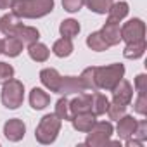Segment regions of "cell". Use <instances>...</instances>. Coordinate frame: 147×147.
Instances as JSON below:
<instances>
[{
	"label": "cell",
	"mask_w": 147,
	"mask_h": 147,
	"mask_svg": "<svg viewBox=\"0 0 147 147\" xmlns=\"http://www.w3.org/2000/svg\"><path fill=\"white\" fill-rule=\"evenodd\" d=\"M131 137L138 138L140 142H145V140H147V121H145V119L137 121V126H135V131H133Z\"/></svg>",
	"instance_id": "d6a6232c"
},
{
	"label": "cell",
	"mask_w": 147,
	"mask_h": 147,
	"mask_svg": "<svg viewBox=\"0 0 147 147\" xmlns=\"http://www.w3.org/2000/svg\"><path fill=\"white\" fill-rule=\"evenodd\" d=\"M12 12L23 19H36L54 11V0H14Z\"/></svg>",
	"instance_id": "6da1fadb"
},
{
	"label": "cell",
	"mask_w": 147,
	"mask_h": 147,
	"mask_svg": "<svg viewBox=\"0 0 147 147\" xmlns=\"http://www.w3.org/2000/svg\"><path fill=\"white\" fill-rule=\"evenodd\" d=\"M135 126H137V119H135L133 116H128V114L121 116V118L118 119V126H116L118 137L123 138V140L130 138V137L133 135V131H135Z\"/></svg>",
	"instance_id": "9a60e30c"
},
{
	"label": "cell",
	"mask_w": 147,
	"mask_h": 147,
	"mask_svg": "<svg viewBox=\"0 0 147 147\" xmlns=\"http://www.w3.org/2000/svg\"><path fill=\"white\" fill-rule=\"evenodd\" d=\"M24 133H26V125L23 123V119L19 118H12L9 119L5 125H4V135L7 140L11 142H19L24 138Z\"/></svg>",
	"instance_id": "52a82bcc"
},
{
	"label": "cell",
	"mask_w": 147,
	"mask_h": 147,
	"mask_svg": "<svg viewBox=\"0 0 147 147\" xmlns=\"http://www.w3.org/2000/svg\"><path fill=\"white\" fill-rule=\"evenodd\" d=\"M61 78H62V76L59 75L57 69H54V67H45V69L40 71V82H42V85H43L45 88H49L50 92H55V94H57Z\"/></svg>",
	"instance_id": "7c38bea8"
},
{
	"label": "cell",
	"mask_w": 147,
	"mask_h": 147,
	"mask_svg": "<svg viewBox=\"0 0 147 147\" xmlns=\"http://www.w3.org/2000/svg\"><path fill=\"white\" fill-rule=\"evenodd\" d=\"M14 78V67L7 62H0V85Z\"/></svg>",
	"instance_id": "f546056e"
},
{
	"label": "cell",
	"mask_w": 147,
	"mask_h": 147,
	"mask_svg": "<svg viewBox=\"0 0 147 147\" xmlns=\"http://www.w3.org/2000/svg\"><path fill=\"white\" fill-rule=\"evenodd\" d=\"M83 5H85V0H62L64 11H67V12H71V14L78 12Z\"/></svg>",
	"instance_id": "1f68e13d"
},
{
	"label": "cell",
	"mask_w": 147,
	"mask_h": 147,
	"mask_svg": "<svg viewBox=\"0 0 147 147\" xmlns=\"http://www.w3.org/2000/svg\"><path fill=\"white\" fill-rule=\"evenodd\" d=\"M128 11L130 9H128V4L126 2H113V5L107 11V19L119 23L121 19H125L128 16Z\"/></svg>",
	"instance_id": "7402d4cb"
},
{
	"label": "cell",
	"mask_w": 147,
	"mask_h": 147,
	"mask_svg": "<svg viewBox=\"0 0 147 147\" xmlns=\"http://www.w3.org/2000/svg\"><path fill=\"white\" fill-rule=\"evenodd\" d=\"M113 2L114 0H85L87 7L95 14H106L109 11V7L113 5Z\"/></svg>",
	"instance_id": "83f0119b"
},
{
	"label": "cell",
	"mask_w": 147,
	"mask_h": 147,
	"mask_svg": "<svg viewBox=\"0 0 147 147\" xmlns=\"http://www.w3.org/2000/svg\"><path fill=\"white\" fill-rule=\"evenodd\" d=\"M100 35H102V38L106 40V43H107L109 47L118 45V43L121 42V28H119V23L107 19V23H106V24L102 26V30H100Z\"/></svg>",
	"instance_id": "30bf717a"
},
{
	"label": "cell",
	"mask_w": 147,
	"mask_h": 147,
	"mask_svg": "<svg viewBox=\"0 0 147 147\" xmlns=\"http://www.w3.org/2000/svg\"><path fill=\"white\" fill-rule=\"evenodd\" d=\"M23 52V42L18 36H7L5 40H2V54H5L7 57H18Z\"/></svg>",
	"instance_id": "e0dca14e"
},
{
	"label": "cell",
	"mask_w": 147,
	"mask_h": 147,
	"mask_svg": "<svg viewBox=\"0 0 147 147\" xmlns=\"http://www.w3.org/2000/svg\"><path fill=\"white\" fill-rule=\"evenodd\" d=\"M97 116L94 113H80V114H75L71 116V123H73V128L76 131H82V133H88L94 126V123L97 121L95 119Z\"/></svg>",
	"instance_id": "8fae6325"
},
{
	"label": "cell",
	"mask_w": 147,
	"mask_h": 147,
	"mask_svg": "<svg viewBox=\"0 0 147 147\" xmlns=\"http://www.w3.org/2000/svg\"><path fill=\"white\" fill-rule=\"evenodd\" d=\"M125 76V66L123 64H109L102 67H95V83L99 90H113L119 80Z\"/></svg>",
	"instance_id": "7a4b0ae2"
},
{
	"label": "cell",
	"mask_w": 147,
	"mask_h": 147,
	"mask_svg": "<svg viewBox=\"0 0 147 147\" xmlns=\"http://www.w3.org/2000/svg\"><path fill=\"white\" fill-rule=\"evenodd\" d=\"M49 104H50V95H49L47 92H43L42 88H36V87H35V88L30 92V106H31L33 109L42 111V109H45Z\"/></svg>",
	"instance_id": "2e32d148"
},
{
	"label": "cell",
	"mask_w": 147,
	"mask_h": 147,
	"mask_svg": "<svg viewBox=\"0 0 147 147\" xmlns=\"http://www.w3.org/2000/svg\"><path fill=\"white\" fill-rule=\"evenodd\" d=\"M107 116H109V119H114V121H118L121 116H125L126 114V106H123V104H116V102H109V107H107Z\"/></svg>",
	"instance_id": "f1b7e54d"
},
{
	"label": "cell",
	"mask_w": 147,
	"mask_h": 147,
	"mask_svg": "<svg viewBox=\"0 0 147 147\" xmlns=\"http://www.w3.org/2000/svg\"><path fill=\"white\" fill-rule=\"evenodd\" d=\"M23 26V23L19 21V18L11 12V14H4L0 18V31H2L5 36H16L18 30Z\"/></svg>",
	"instance_id": "4fadbf2b"
},
{
	"label": "cell",
	"mask_w": 147,
	"mask_h": 147,
	"mask_svg": "<svg viewBox=\"0 0 147 147\" xmlns=\"http://www.w3.org/2000/svg\"><path fill=\"white\" fill-rule=\"evenodd\" d=\"M87 45H88L92 50H95V52H104V50L109 49V45H107L106 40L102 38L100 31H94V33H90V35L87 36Z\"/></svg>",
	"instance_id": "484cf974"
},
{
	"label": "cell",
	"mask_w": 147,
	"mask_h": 147,
	"mask_svg": "<svg viewBox=\"0 0 147 147\" xmlns=\"http://www.w3.org/2000/svg\"><path fill=\"white\" fill-rule=\"evenodd\" d=\"M111 135H113V125L109 121H95L85 138V145L102 147L106 144H111Z\"/></svg>",
	"instance_id": "5b68a950"
},
{
	"label": "cell",
	"mask_w": 147,
	"mask_h": 147,
	"mask_svg": "<svg viewBox=\"0 0 147 147\" xmlns=\"http://www.w3.org/2000/svg\"><path fill=\"white\" fill-rule=\"evenodd\" d=\"M28 54H30V57H31L33 61H36V62H45V61L49 59V55H50V50H49L47 45H43V43H40V42H35V43L28 45Z\"/></svg>",
	"instance_id": "ffe728a7"
},
{
	"label": "cell",
	"mask_w": 147,
	"mask_h": 147,
	"mask_svg": "<svg viewBox=\"0 0 147 147\" xmlns=\"http://www.w3.org/2000/svg\"><path fill=\"white\" fill-rule=\"evenodd\" d=\"M107 107H109V99H107L104 94H100V92L92 94V113H94L95 116L106 114Z\"/></svg>",
	"instance_id": "cb8c5ba5"
},
{
	"label": "cell",
	"mask_w": 147,
	"mask_h": 147,
	"mask_svg": "<svg viewBox=\"0 0 147 147\" xmlns=\"http://www.w3.org/2000/svg\"><path fill=\"white\" fill-rule=\"evenodd\" d=\"M121 40H125L126 43L145 40V23L138 18L130 19L128 23H125L123 28H121Z\"/></svg>",
	"instance_id": "8992f818"
},
{
	"label": "cell",
	"mask_w": 147,
	"mask_h": 147,
	"mask_svg": "<svg viewBox=\"0 0 147 147\" xmlns=\"http://www.w3.org/2000/svg\"><path fill=\"white\" fill-rule=\"evenodd\" d=\"M80 30H82V26H80V23L75 21V19H64V21L61 23V26H59V33H61V36H64V38H71V40L80 33Z\"/></svg>",
	"instance_id": "603a6c76"
},
{
	"label": "cell",
	"mask_w": 147,
	"mask_h": 147,
	"mask_svg": "<svg viewBox=\"0 0 147 147\" xmlns=\"http://www.w3.org/2000/svg\"><path fill=\"white\" fill-rule=\"evenodd\" d=\"M16 36L23 42V45H31V43H35V42L40 40V31H38L36 28H33V26H24V24H23V26L18 30Z\"/></svg>",
	"instance_id": "ac0fdd59"
},
{
	"label": "cell",
	"mask_w": 147,
	"mask_h": 147,
	"mask_svg": "<svg viewBox=\"0 0 147 147\" xmlns=\"http://www.w3.org/2000/svg\"><path fill=\"white\" fill-rule=\"evenodd\" d=\"M61 125H62V119H59L55 114H45L40 119V123L35 130L36 142H40L43 145H49V144L55 142V138L61 131Z\"/></svg>",
	"instance_id": "3957f363"
},
{
	"label": "cell",
	"mask_w": 147,
	"mask_h": 147,
	"mask_svg": "<svg viewBox=\"0 0 147 147\" xmlns=\"http://www.w3.org/2000/svg\"><path fill=\"white\" fill-rule=\"evenodd\" d=\"M69 111H71V116L80 113H92V95L78 94V97L69 100Z\"/></svg>",
	"instance_id": "5bb4252c"
},
{
	"label": "cell",
	"mask_w": 147,
	"mask_h": 147,
	"mask_svg": "<svg viewBox=\"0 0 147 147\" xmlns=\"http://www.w3.org/2000/svg\"><path fill=\"white\" fill-rule=\"evenodd\" d=\"M59 119L69 121L71 119V111H69V100L66 99V95H62L57 102H55V113H54Z\"/></svg>",
	"instance_id": "4316f807"
},
{
	"label": "cell",
	"mask_w": 147,
	"mask_h": 147,
	"mask_svg": "<svg viewBox=\"0 0 147 147\" xmlns=\"http://www.w3.org/2000/svg\"><path fill=\"white\" fill-rule=\"evenodd\" d=\"M135 90L140 95H147V75H137L135 76Z\"/></svg>",
	"instance_id": "836d02e7"
},
{
	"label": "cell",
	"mask_w": 147,
	"mask_h": 147,
	"mask_svg": "<svg viewBox=\"0 0 147 147\" xmlns=\"http://www.w3.org/2000/svg\"><path fill=\"white\" fill-rule=\"evenodd\" d=\"M24 100V85L19 80H9L2 85V104L7 109H18Z\"/></svg>",
	"instance_id": "277c9868"
},
{
	"label": "cell",
	"mask_w": 147,
	"mask_h": 147,
	"mask_svg": "<svg viewBox=\"0 0 147 147\" xmlns=\"http://www.w3.org/2000/svg\"><path fill=\"white\" fill-rule=\"evenodd\" d=\"M147 45H145V40H138V42H131V43H126L125 50H123V55L130 61H135V59H140L145 52Z\"/></svg>",
	"instance_id": "d6986e66"
},
{
	"label": "cell",
	"mask_w": 147,
	"mask_h": 147,
	"mask_svg": "<svg viewBox=\"0 0 147 147\" xmlns=\"http://www.w3.org/2000/svg\"><path fill=\"white\" fill-rule=\"evenodd\" d=\"M83 92H85V87H83V83H82V80L78 76H64V78H61L57 94L69 95V94H83Z\"/></svg>",
	"instance_id": "9c48e42d"
},
{
	"label": "cell",
	"mask_w": 147,
	"mask_h": 147,
	"mask_svg": "<svg viewBox=\"0 0 147 147\" xmlns=\"http://www.w3.org/2000/svg\"><path fill=\"white\" fill-rule=\"evenodd\" d=\"M80 80L85 87V90H92V92H97V83H95V66H90L87 69H83V73L80 75Z\"/></svg>",
	"instance_id": "d4e9b609"
},
{
	"label": "cell",
	"mask_w": 147,
	"mask_h": 147,
	"mask_svg": "<svg viewBox=\"0 0 147 147\" xmlns=\"http://www.w3.org/2000/svg\"><path fill=\"white\" fill-rule=\"evenodd\" d=\"M0 54H2V40H0Z\"/></svg>",
	"instance_id": "8d00e7d4"
},
{
	"label": "cell",
	"mask_w": 147,
	"mask_h": 147,
	"mask_svg": "<svg viewBox=\"0 0 147 147\" xmlns=\"http://www.w3.org/2000/svg\"><path fill=\"white\" fill-rule=\"evenodd\" d=\"M12 2H14V0H0V11L11 9L12 7Z\"/></svg>",
	"instance_id": "d590c367"
},
{
	"label": "cell",
	"mask_w": 147,
	"mask_h": 147,
	"mask_svg": "<svg viewBox=\"0 0 147 147\" xmlns=\"http://www.w3.org/2000/svg\"><path fill=\"white\" fill-rule=\"evenodd\" d=\"M111 92H113V102H116V104H123V106H130L131 97H133V88H131L130 82H126V80H119L118 85H116Z\"/></svg>",
	"instance_id": "ba28073f"
},
{
	"label": "cell",
	"mask_w": 147,
	"mask_h": 147,
	"mask_svg": "<svg viewBox=\"0 0 147 147\" xmlns=\"http://www.w3.org/2000/svg\"><path fill=\"white\" fill-rule=\"evenodd\" d=\"M73 42H71V38H59V40H55L54 42V45H52V52L57 55V57H69L71 54H73Z\"/></svg>",
	"instance_id": "44dd1931"
},
{
	"label": "cell",
	"mask_w": 147,
	"mask_h": 147,
	"mask_svg": "<svg viewBox=\"0 0 147 147\" xmlns=\"http://www.w3.org/2000/svg\"><path fill=\"white\" fill-rule=\"evenodd\" d=\"M133 109H135V113L137 114H140V116H145L147 114V95H137V99H135V102H133Z\"/></svg>",
	"instance_id": "4dcf8cb0"
},
{
	"label": "cell",
	"mask_w": 147,
	"mask_h": 147,
	"mask_svg": "<svg viewBox=\"0 0 147 147\" xmlns=\"http://www.w3.org/2000/svg\"><path fill=\"white\" fill-rule=\"evenodd\" d=\"M125 145H126V147H133V145H135V147H142V145H144V142H140V140H138V138H135V137H130V138H126V140H125Z\"/></svg>",
	"instance_id": "e575fe53"
}]
</instances>
